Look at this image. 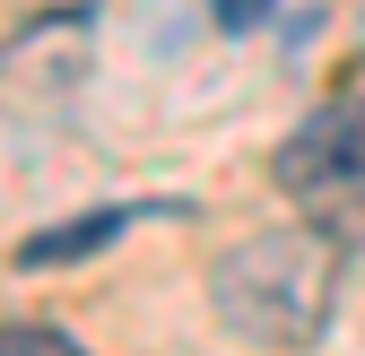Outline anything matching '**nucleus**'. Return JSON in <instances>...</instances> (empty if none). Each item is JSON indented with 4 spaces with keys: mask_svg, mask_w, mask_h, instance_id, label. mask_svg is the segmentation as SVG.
Returning a JSON list of instances; mask_svg holds the SVG:
<instances>
[{
    "mask_svg": "<svg viewBox=\"0 0 365 356\" xmlns=\"http://www.w3.org/2000/svg\"><path fill=\"white\" fill-rule=\"evenodd\" d=\"M339 235L331 226H269L244 235L235 252H217L209 270V304L217 322L252 339V347H313L331 330V304H339Z\"/></svg>",
    "mask_w": 365,
    "mask_h": 356,
    "instance_id": "f257e3e1",
    "label": "nucleus"
},
{
    "mask_svg": "<svg viewBox=\"0 0 365 356\" xmlns=\"http://www.w3.org/2000/svg\"><path fill=\"white\" fill-rule=\"evenodd\" d=\"M365 174V96L348 105H322V113H304L279 157H269V183H279L287 200H322V192H348Z\"/></svg>",
    "mask_w": 365,
    "mask_h": 356,
    "instance_id": "f03ea898",
    "label": "nucleus"
},
{
    "mask_svg": "<svg viewBox=\"0 0 365 356\" xmlns=\"http://www.w3.org/2000/svg\"><path fill=\"white\" fill-rule=\"evenodd\" d=\"M148 209H87V217H61V226H35L18 244V270H61V261H87V252H105L122 226H140Z\"/></svg>",
    "mask_w": 365,
    "mask_h": 356,
    "instance_id": "7ed1b4c3",
    "label": "nucleus"
},
{
    "mask_svg": "<svg viewBox=\"0 0 365 356\" xmlns=\"http://www.w3.org/2000/svg\"><path fill=\"white\" fill-rule=\"evenodd\" d=\"M0 356H87V347L53 322H0Z\"/></svg>",
    "mask_w": 365,
    "mask_h": 356,
    "instance_id": "20e7f679",
    "label": "nucleus"
},
{
    "mask_svg": "<svg viewBox=\"0 0 365 356\" xmlns=\"http://www.w3.org/2000/svg\"><path fill=\"white\" fill-rule=\"evenodd\" d=\"M269 0H217V26H261Z\"/></svg>",
    "mask_w": 365,
    "mask_h": 356,
    "instance_id": "39448f33",
    "label": "nucleus"
}]
</instances>
